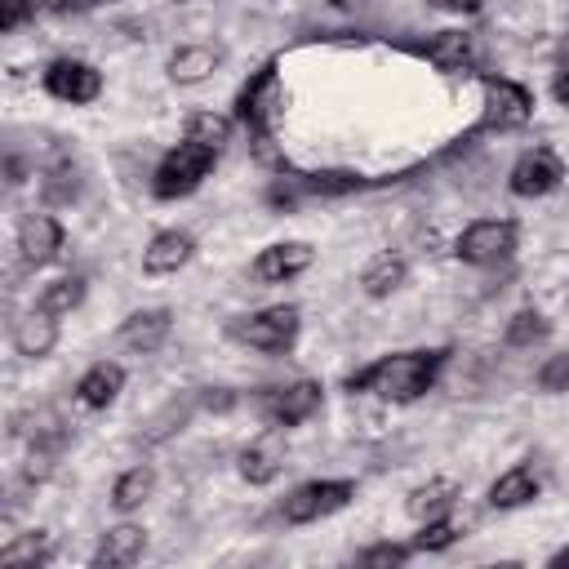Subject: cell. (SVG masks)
Listing matches in <instances>:
<instances>
[{
  "label": "cell",
  "instance_id": "cell-1",
  "mask_svg": "<svg viewBox=\"0 0 569 569\" xmlns=\"http://www.w3.org/2000/svg\"><path fill=\"white\" fill-rule=\"evenodd\" d=\"M449 356H453L449 347H409V351H391V356H378V360H369L365 369L347 373V378H342V391H351V396H378V400H387V405H413V400H422V396L440 382Z\"/></svg>",
  "mask_w": 569,
  "mask_h": 569
},
{
  "label": "cell",
  "instance_id": "cell-2",
  "mask_svg": "<svg viewBox=\"0 0 569 569\" xmlns=\"http://www.w3.org/2000/svg\"><path fill=\"white\" fill-rule=\"evenodd\" d=\"M231 116L249 133L253 151L262 160H271V142H276V129H280V116H284V80H280V62L276 58H267L258 71H249V80L236 93V111Z\"/></svg>",
  "mask_w": 569,
  "mask_h": 569
},
{
  "label": "cell",
  "instance_id": "cell-3",
  "mask_svg": "<svg viewBox=\"0 0 569 569\" xmlns=\"http://www.w3.org/2000/svg\"><path fill=\"white\" fill-rule=\"evenodd\" d=\"M218 156H222V151H213V147H204V142H191V138L173 142V147L156 160V169H151V196L164 200V204L196 196V191L209 182V173L218 169Z\"/></svg>",
  "mask_w": 569,
  "mask_h": 569
},
{
  "label": "cell",
  "instance_id": "cell-4",
  "mask_svg": "<svg viewBox=\"0 0 569 569\" xmlns=\"http://www.w3.org/2000/svg\"><path fill=\"white\" fill-rule=\"evenodd\" d=\"M298 333H302V311L293 302H271V307L227 320V338L262 356H289L298 347Z\"/></svg>",
  "mask_w": 569,
  "mask_h": 569
},
{
  "label": "cell",
  "instance_id": "cell-5",
  "mask_svg": "<svg viewBox=\"0 0 569 569\" xmlns=\"http://www.w3.org/2000/svg\"><path fill=\"white\" fill-rule=\"evenodd\" d=\"M480 80V120L471 133H511V129H525L533 120V89L511 80V76H493V71H476Z\"/></svg>",
  "mask_w": 569,
  "mask_h": 569
},
{
  "label": "cell",
  "instance_id": "cell-6",
  "mask_svg": "<svg viewBox=\"0 0 569 569\" xmlns=\"http://www.w3.org/2000/svg\"><path fill=\"white\" fill-rule=\"evenodd\" d=\"M351 502H356V480H347V476H320V480L293 485V489L280 498L276 516H280L284 525L302 529V525H320V520L347 511Z\"/></svg>",
  "mask_w": 569,
  "mask_h": 569
},
{
  "label": "cell",
  "instance_id": "cell-7",
  "mask_svg": "<svg viewBox=\"0 0 569 569\" xmlns=\"http://www.w3.org/2000/svg\"><path fill=\"white\" fill-rule=\"evenodd\" d=\"M516 249H520V222L516 218H476L453 240V258L462 267H480V271L511 262Z\"/></svg>",
  "mask_w": 569,
  "mask_h": 569
},
{
  "label": "cell",
  "instance_id": "cell-8",
  "mask_svg": "<svg viewBox=\"0 0 569 569\" xmlns=\"http://www.w3.org/2000/svg\"><path fill=\"white\" fill-rule=\"evenodd\" d=\"M325 405V387L316 378H298V382H284V387H267L258 396V418L271 427V431H293L302 422H311Z\"/></svg>",
  "mask_w": 569,
  "mask_h": 569
},
{
  "label": "cell",
  "instance_id": "cell-9",
  "mask_svg": "<svg viewBox=\"0 0 569 569\" xmlns=\"http://www.w3.org/2000/svg\"><path fill=\"white\" fill-rule=\"evenodd\" d=\"M40 89H44L49 98L67 102V107H89V102L102 98L107 80H102V71H98L93 62H84V58H53V62H44V71H40Z\"/></svg>",
  "mask_w": 569,
  "mask_h": 569
},
{
  "label": "cell",
  "instance_id": "cell-10",
  "mask_svg": "<svg viewBox=\"0 0 569 569\" xmlns=\"http://www.w3.org/2000/svg\"><path fill=\"white\" fill-rule=\"evenodd\" d=\"M565 182V160L551 147H529L507 169V191L516 200H542Z\"/></svg>",
  "mask_w": 569,
  "mask_h": 569
},
{
  "label": "cell",
  "instance_id": "cell-11",
  "mask_svg": "<svg viewBox=\"0 0 569 569\" xmlns=\"http://www.w3.org/2000/svg\"><path fill=\"white\" fill-rule=\"evenodd\" d=\"M13 244H18V258L22 267L40 271V267H53L62 258V244H67V227L49 213V209H31L18 218V231H13Z\"/></svg>",
  "mask_w": 569,
  "mask_h": 569
},
{
  "label": "cell",
  "instance_id": "cell-12",
  "mask_svg": "<svg viewBox=\"0 0 569 569\" xmlns=\"http://www.w3.org/2000/svg\"><path fill=\"white\" fill-rule=\"evenodd\" d=\"M409 53L427 58L445 76H471L480 62V40L471 31H431L427 40H413Z\"/></svg>",
  "mask_w": 569,
  "mask_h": 569
},
{
  "label": "cell",
  "instance_id": "cell-13",
  "mask_svg": "<svg viewBox=\"0 0 569 569\" xmlns=\"http://www.w3.org/2000/svg\"><path fill=\"white\" fill-rule=\"evenodd\" d=\"M311 262H316V249L307 240H276V244H267V249L253 253L249 276L258 284H289L302 271H311Z\"/></svg>",
  "mask_w": 569,
  "mask_h": 569
},
{
  "label": "cell",
  "instance_id": "cell-14",
  "mask_svg": "<svg viewBox=\"0 0 569 569\" xmlns=\"http://www.w3.org/2000/svg\"><path fill=\"white\" fill-rule=\"evenodd\" d=\"M173 333V311L169 307H142V311H129L116 329V342L120 351L129 356H156Z\"/></svg>",
  "mask_w": 569,
  "mask_h": 569
},
{
  "label": "cell",
  "instance_id": "cell-15",
  "mask_svg": "<svg viewBox=\"0 0 569 569\" xmlns=\"http://www.w3.org/2000/svg\"><path fill=\"white\" fill-rule=\"evenodd\" d=\"M196 258V236L187 227H164L142 244V276H178Z\"/></svg>",
  "mask_w": 569,
  "mask_h": 569
},
{
  "label": "cell",
  "instance_id": "cell-16",
  "mask_svg": "<svg viewBox=\"0 0 569 569\" xmlns=\"http://www.w3.org/2000/svg\"><path fill=\"white\" fill-rule=\"evenodd\" d=\"M124 365L120 360H93L80 378H76V405L80 409H93V413H102V409H111L116 400H120V391H124Z\"/></svg>",
  "mask_w": 569,
  "mask_h": 569
},
{
  "label": "cell",
  "instance_id": "cell-17",
  "mask_svg": "<svg viewBox=\"0 0 569 569\" xmlns=\"http://www.w3.org/2000/svg\"><path fill=\"white\" fill-rule=\"evenodd\" d=\"M200 413V387L196 391H178V396H169L156 413H147L142 418V431H138V445H147V449H156V445H164V440H173L191 418Z\"/></svg>",
  "mask_w": 569,
  "mask_h": 569
},
{
  "label": "cell",
  "instance_id": "cell-18",
  "mask_svg": "<svg viewBox=\"0 0 569 569\" xmlns=\"http://www.w3.org/2000/svg\"><path fill=\"white\" fill-rule=\"evenodd\" d=\"M142 551H147V529L133 525V520H120V525L102 529V538H98L89 565H93V569H129V565L142 560Z\"/></svg>",
  "mask_w": 569,
  "mask_h": 569
},
{
  "label": "cell",
  "instance_id": "cell-19",
  "mask_svg": "<svg viewBox=\"0 0 569 569\" xmlns=\"http://www.w3.org/2000/svg\"><path fill=\"white\" fill-rule=\"evenodd\" d=\"M538 493H542V476L533 471V462H511L507 471L493 476L485 502H489L493 511H520V507L538 502Z\"/></svg>",
  "mask_w": 569,
  "mask_h": 569
},
{
  "label": "cell",
  "instance_id": "cell-20",
  "mask_svg": "<svg viewBox=\"0 0 569 569\" xmlns=\"http://www.w3.org/2000/svg\"><path fill=\"white\" fill-rule=\"evenodd\" d=\"M218 67H222V49L209 44V40H191V44H178V49L169 53L164 76H169V84L191 89V84H204Z\"/></svg>",
  "mask_w": 569,
  "mask_h": 569
},
{
  "label": "cell",
  "instance_id": "cell-21",
  "mask_svg": "<svg viewBox=\"0 0 569 569\" xmlns=\"http://www.w3.org/2000/svg\"><path fill=\"white\" fill-rule=\"evenodd\" d=\"M58 338H62V320L49 316V311H40L36 302H31L27 316L13 320V351H18L22 360H44V356H53Z\"/></svg>",
  "mask_w": 569,
  "mask_h": 569
},
{
  "label": "cell",
  "instance_id": "cell-22",
  "mask_svg": "<svg viewBox=\"0 0 569 569\" xmlns=\"http://www.w3.org/2000/svg\"><path fill=\"white\" fill-rule=\"evenodd\" d=\"M284 471V449L276 436H262V440H249L240 453H236V476L249 485V489H267L276 485Z\"/></svg>",
  "mask_w": 569,
  "mask_h": 569
},
{
  "label": "cell",
  "instance_id": "cell-23",
  "mask_svg": "<svg viewBox=\"0 0 569 569\" xmlns=\"http://www.w3.org/2000/svg\"><path fill=\"white\" fill-rule=\"evenodd\" d=\"M405 284H409V258L396 253V249L373 253V258L365 262V271H360V293H365L369 302H382V298L400 293Z\"/></svg>",
  "mask_w": 569,
  "mask_h": 569
},
{
  "label": "cell",
  "instance_id": "cell-24",
  "mask_svg": "<svg viewBox=\"0 0 569 569\" xmlns=\"http://www.w3.org/2000/svg\"><path fill=\"white\" fill-rule=\"evenodd\" d=\"M458 498H462V485H458V480H449V476H431L427 485L409 489L405 511H409L413 520H436V516H449V511L458 507Z\"/></svg>",
  "mask_w": 569,
  "mask_h": 569
},
{
  "label": "cell",
  "instance_id": "cell-25",
  "mask_svg": "<svg viewBox=\"0 0 569 569\" xmlns=\"http://www.w3.org/2000/svg\"><path fill=\"white\" fill-rule=\"evenodd\" d=\"M53 556H58V547H53V533L49 529L13 533L0 547V565H9V569H44V565H53Z\"/></svg>",
  "mask_w": 569,
  "mask_h": 569
},
{
  "label": "cell",
  "instance_id": "cell-26",
  "mask_svg": "<svg viewBox=\"0 0 569 569\" xmlns=\"http://www.w3.org/2000/svg\"><path fill=\"white\" fill-rule=\"evenodd\" d=\"M151 493H156V467H151V462H133V467H124V471L116 476V485H111V507H116L120 516H133V511H142V507L151 502Z\"/></svg>",
  "mask_w": 569,
  "mask_h": 569
},
{
  "label": "cell",
  "instance_id": "cell-27",
  "mask_svg": "<svg viewBox=\"0 0 569 569\" xmlns=\"http://www.w3.org/2000/svg\"><path fill=\"white\" fill-rule=\"evenodd\" d=\"M84 293H89V280H84L80 271H67V276H58V280L40 284V293H36V307L62 320V316H71V311L84 302Z\"/></svg>",
  "mask_w": 569,
  "mask_h": 569
},
{
  "label": "cell",
  "instance_id": "cell-28",
  "mask_svg": "<svg viewBox=\"0 0 569 569\" xmlns=\"http://www.w3.org/2000/svg\"><path fill=\"white\" fill-rule=\"evenodd\" d=\"M231 129H236V116H222V111H213V107H200V111H191V116H187L182 138L204 142V147H213V151H227Z\"/></svg>",
  "mask_w": 569,
  "mask_h": 569
},
{
  "label": "cell",
  "instance_id": "cell-29",
  "mask_svg": "<svg viewBox=\"0 0 569 569\" xmlns=\"http://www.w3.org/2000/svg\"><path fill=\"white\" fill-rule=\"evenodd\" d=\"M551 338V320L538 311V307H520L511 320H507V329H502V342L511 347V351H529V347H538V342H547Z\"/></svg>",
  "mask_w": 569,
  "mask_h": 569
},
{
  "label": "cell",
  "instance_id": "cell-30",
  "mask_svg": "<svg viewBox=\"0 0 569 569\" xmlns=\"http://www.w3.org/2000/svg\"><path fill=\"white\" fill-rule=\"evenodd\" d=\"M458 538H462V525L453 520V511H449V516H436V520H418V529L409 533V542H413L418 556H440V551H449Z\"/></svg>",
  "mask_w": 569,
  "mask_h": 569
},
{
  "label": "cell",
  "instance_id": "cell-31",
  "mask_svg": "<svg viewBox=\"0 0 569 569\" xmlns=\"http://www.w3.org/2000/svg\"><path fill=\"white\" fill-rule=\"evenodd\" d=\"M418 551H413V542L405 538V542H391V538H382V542H369V547H360L356 551V565H365V569H400L405 560H413Z\"/></svg>",
  "mask_w": 569,
  "mask_h": 569
},
{
  "label": "cell",
  "instance_id": "cell-32",
  "mask_svg": "<svg viewBox=\"0 0 569 569\" xmlns=\"http://www.w3.org/2000/svg\"><path fill=\"white\" fill-rule=\"evenodd\" d=\"M533 387H538L542 396H565V391H569V351L547 356V360L538 365V373H533Z\"/></svg>",
  "mask_w": 569,
  "mask_h": 569
},
{
  "label": "cell",
  "instance_id": "cell-33",
  "mask_svg": "<svg viewBox=\"0 0 569 569\" xmlns=\"http://www.w3.org/2000/svg\"><path fill=\"white\" fill-rule=\"evenodd\" d=\"M49 9H53V0H0V27L13 36L18 27L36 22V18L49 13Z\"/></svg>",
  "mask_w": 569,
  "mask_h": 569
},
{
  "label": "cell",
  "instance_id": "cell-34",
  "mask_svg": "<svg viewBox=\"0 0 569 569\" xmlns=\"http://www.w3.org/2000/svg\"><path fill=\"white\" fill-rule=\"evenodd\" d=\"M236 391L231 387H200V409L204 413H227V409H236Z\"/></svg>",
  "mask_w": 569,
  "mask_h": 569
},
{
  "label": "cell",
  "instance_id": "cell-35",
  "mask_svg": "<svg viewBox=\"0 0 569 569\" xmlns=\"http://www.w3.org/2000/svg\"><path fill=\"white\" fill-rule=\"evenodd\" d=\"M427 4L440 13H453V18H476L485 9V0H427Z\"/></svg>",
  "mask_w": 569,
  "mask_h": 569
},
{
  "label": "cell",
  "instance_id": "cell-36",
  "mask_svg": "<svg viewBox=\"0 0 569 569\" xmlns=\"http://www.w3.org/2000/svg\"><path fill=\"white\" fill-rule=\"evenodd\" d=\"M551 98L569 111V62H560V67H556V76H551Z\"/></svg>",
  "mask_w": 569,
  "mask_h": 569
},
{
  "label": "cell",
  "instance_id": "cell-37",
  "mask_svg": "<svg viewBox=\"0 0 569 569\" xmlns=\"http://www.w3.org/2000/svg\"><path fill=\"white\" fill-rule=\"evenodd\" d=\"M98 4H111V0H53V13L71 18V13H89V9H98Z\"/></svg>",
  "mask_w": 569,
  "mask_h": 569
},
{
  "label": "cell",
  "instance_id": "cell-38",
  "mask_svg": "<svg viewBox=\"0 0 569 569\" xmlns=\"http://www.w3.org/2000/svg\"><path fill=\"white\" fill-rule=\"evenodd\" d=\"M551 569H569V542L560 547V551H551V560H547Z\"/></svg>",
  "mask_w": 569,
  "mask_h": 569
},
{
  "label": "cell",
  "instance_id": "cell-39",
  "mask_svg": "<svg viewBox=\"0 0 569 569\" xmlns=\"http://www.w3.org/2000/svg\"><path fill=\"white\" fill-rule=\"evenodd\" d=\"M169 4H196V0H169Z\"/></svg>",
  "mask_w": 569,
  "mask_h": 569
}]
</instances>
